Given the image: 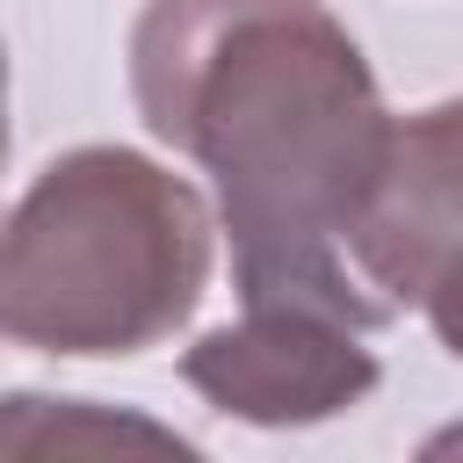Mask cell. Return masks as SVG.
Here are the masks:
<instances>
[{
    "label": "cell",
    "mask_w": 463,
    "mask_h": 463,
    "mask_svg": "<svg viewBox=\"0 0 463 463\" xmlns=\"http://www.w3.org/2000/svg\"><path fill=\"white\" fill-rule=\"evenodd\" d=\"M130 94L145 130L217 181L239 297L297 289L391 326L347 275L340 239L391 159L398 116L326 0H145Z\"/></svg>",
    "instance_id": "1"
},
{
    "label": "cell",
    "mask_w": 463,
    "mask_h": 463,
    "mask_svg": "<svg viewBox=\"0 0 463 463\" xmlns=\"http://www.w3.org/2000/svg\"><path fill=\"white\" fill-rule=\"evenodd\" d=\"M0 166H7V51H0Z\"/></svg>",
    "instance_id": "6"
},
{
    "label": "cell",
    "mask_w": 463,
    "mask_h": 463,
    "mask_svg": "<svg viewBox=\"0 0 463 463\" xmlns=\"http://www.w3.org/2000/svg\"><path fill=\"white\" fill-rule=\"evenodd\" d=\"M210 203L130 145L51 159L0 217V340L29 354H145L210 282Z\"/></svg>",
    "instance_id": "2"
},
{
    "label": "cell",
    "mask_w": 463,
    "mask_h": 463,
    "mask_svg": "<svg viewBox=\"0 0 463 463\" xmlns=\"http://www.w3.org/2000/svg\"><path fill=\"white\" fill-rule=\"evenodd\" d=\"M369 333L376 326L333 297L260 289V297H239L232 326H210L181 354V376L232 420L311 427L376 391Z\"/></svg>",
    "instance_id": "3"
},
{
    "label": "cell",
    "mask_w": 463,
    "mask_h": 463,
    "mask_svg": "<svg viewBox=\"0 0 463 463\" xmlns=\"http://www.w3.org/2000/svg\"><path fill=\"white\" fill-rule=\"evenodd\" d=\"M456 137H463L456 101L398 116L391 159H383L354 232L340 239L347 275L391 318L427 311L441 340H449V260H456Z\"/></svg>",
    "instance_id": "4"
},
{
    "label": "cell",
    "mask_w": 463,
    "mask_h": 463,
    "mask_svg": "<svg viewBox=\"0 0 463 463\" xmlns=\"http://www.w3.org/2000/svg\"><path fill=\"white\" fill-rule=\"evenodd\" d=\"M51 449H181L174 427L109 412L94 398H43V391H7L0 398V456H51Z\"/></svg>",
    "instance_id": "5"
}]
</instances>
